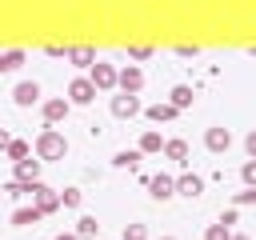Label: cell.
<instances>
[{
  "label": "cell",
  "instance_id": "1",
  "mask_svg": "<svg viewBox=\"0 0 256 240\" xmlns=\"http://www.w3.org/2000/svg\"><path fill=\"white\" fill-rule=\"evenodd\" d=\"M36 144V156L48 164V160H64L68 156V140H64V132L56 128V124H48V128H40V136L32 140Z\"/></svg>",
  "mask_w": 256,
  "mask_h": 240
},
{
  "label": "cell",
  "instance_id": "2",
  "mask_svg": "<svg viewBox=\"0 0 256 240\" xmlns=\"http://www.w3.org/2000/svg\"><path fill=\"white\" fill-rule=\"evenodd\" d=\"M40 168H44V160H40V156H36V160H32V156H28V160H16V168H12V180H16L24 192H32V188L40 184Z\"/></svg>",
  "mask_w": 256,
  "mask_h": 240
},
{
  "label": "cell",
  "instance_id": "3",
  "mask_svg": "<svg viewBox=\"0 0 256 240\" xmlns=\"http://www.w3.org/2000/svg\"><path fill=\"white\" fill-rule=\"evenodd\" d=\"M88 76H92V84H96L100 92H116V88H120V68H116V64L96 60V64L88 68Z\"/></svg>",
  "mask_w": 256,
  "mask_h": 240
},
{
  "label": "cell",
  "instance_id": "4",
  "mask_svg": "<svg viewBox=\"0 0 256 240\" xmlns=\"http://www.w3.org/2000/svg\"><path fill=\"white\" fill-rule=\"evenodd\" d=\"M96 92H100V88L92 84V76H76V80L68 84V100H72L76 108H88V104L96 100Z\"/></svg>",
  "mask_w": 256,
  "mask_h": 240
},
{
  "label": "cell",
  "instance_id": "5",
  "mask_svg": "<svg viewBox=\"0 0 256 240\" xmlns=\"http://www.w3.org/2000/svg\"><path fill=\"white\" fill-rule=\"evenodd\" d=\"M108 108H112V116H116V120H132V116H140V112H144V108H140V96H132V92H116Z\"/></svg>",
  "mask_w": 256,
  "mask_h": 240
},
{
  "label": "cell",
  "instance_id": "6",
  "mask_svg": "<svg viewBox=\"0 0 256 240\" xmlns=\"http://www.w3.org/2000/svg\"><path fill=\"white\" fill-rule=\"evenodd\" d=\"M144 184H148V196H152V200H160V204L176 196V176H168V172H156V176H148Z\"/></svg>",
  "mask_w": 256,
  "mask_h": 240
},
{
  "label": "cell",
  "instance_id": "7",
  "mask_svg": "<svg viewBox=\"0 0 256 240\" xmlns=\"http://www.w3.org/2000/svg\"><path fill=\"white\" fill-rule=\"evenodd\" d=\"M204 148H208V152H216V156H220V152H228V148H232V132H228L224 124L204 128Z\"/></svg>",
  "mask_w": 256,
  "mask_h": 240
},
{
  "label": "cell",
  "instance_id": "8",
  "mask_svg": "<svg viewBox=\"0 0 256 240\" xmlns=\"http://www.w3.org/2000/svg\"><path fill=\"white\" fill-rule=\"evenodd\" d=\"M68 108H72V100H68V96H52V100H44V104H40V116H44V124H60V120L68 116Z\"/></svg>",
  "mask_w": 256,
  "mask_h": 240
},
{
  "label": "cell",
  "instance_id": "9",
  "mask_svg": "<svg viewBox=\"0 0 256 240\" xmlns=\"http://www.w3.org/2000/svg\"><path fill=\"white\" fill-rule=\"evenodd\" d=\"M140 88H144V72H140V64H124V68H120V88H116V92H132V96H140Z\"/></svg>",
  "mask_w": 256,
  "mask_h": 240
},
{
  "label": "cell",
  "instance_id": "10",
  "mask_svg": "<svg viewBox=\"0 0 256 240\" xmlns=\"http://www.w3.org/2000/svg\"><path fill=\"white\" fill-rule=\"evenodd\" d=\"M32 204H40L44 212H56V208H64V196L52 192L48 184H36V188H32Z\"/></svg>",
  "mask_w": 256,
  "mask_h": 240
},
{
  "label": "cell",
  "instance_id": "11",
  "mask_svg": "<svg viewBox=\"0 0 256 240\" xmlns=\"http://www.w3.org/2000/svg\"><path fill=\"white\" fill-rule=\"evenodd\" d=\"M144 116H148L152 124H168V120H176V116H180V108H176L172 100H160V104H148V108H144Z\"/></svg>",
  "mask_w": 256,
  "mask_h": 240
},
{
  "label": "cell",
  "instance_id": "12",
  "mask_svg": "<svg viewBox=\"0 0 256 240\" xmlns=\"http://www.w3.org/2000/svg\"><path fill=\"white\" fill-rule=\"evenodd\" d=\"M204 192V176H196V172H184V176H176V196H188V200H196Z\"/></svg>",
  "mask_w": 256,
  "mask_h": 240
},
{
  "label": "cell",
  "instance_id": "13",
  "mask_svg": "<svg viewBox=\"0 0 256 240\" xmlns=\"http://www.w3.org/2000/svg\"><path fill=\"white\" fill-rule=\"evenodd\" d=\"M12 100H16L20 108H32V104H40V84H36V80H24V84H16Z\"/></svg>",
  "mask_w": 256,
  "mask_h": 240
},
{
  "label": "cell",
  "instance_id": "14",
  "mask_svg": "<svg viewBox=\"0 0 256 240\" xmlns=\"http://www.w3.org/2000/svg\"><path fill=\"white\" fill-rule=\"evenodd\" d=\"M48 212L40 208V204H28V208H16L12 212V228H28V224H40Z\"/></svg>",
  "mask_w": 256,
  "mask_h": 240
},
{
  "label": "cell",
  "instance_id": "15",
  "mask_svg": "<svg viewBox=\"0 0 256 240\" xmlns=\"http://www.w3.org/2000/svg\"><path fill=\"white\" fill-rule=\"evenodd\" d=\"M164 144H168V140H164V136H160L156 128H144V132H140V144H136V148H140L144 156H156V152H164Z\"/></svg>",
  "mask_w": 256,
  "mask_h": 240
},
{
  "label": "cell",
  "instance_id": "16",
  "mask_svg": "<svg viewBox=\"0 0 256 240\" xmlns=\"http://www.w3.org/2000/svg\"><path fill=\"white\" fill-rule=\"evenodd\" d=\"M4 148H8V160L16 164V160H28L32 152H36V144H28V140H20V136H4Z\"/></svg>",
  "mask_w": 256,
  "mask_h": 240
},
{
  "label": "cell",
  "instance_id": "17",
  "mask_svg": "<svg viewBox=\"0 0 256 240\" xmlns=\"http://www.w3.org/2000/svg\"><path fill=\"white\" fill-rule=\"evenodd\" d=\"M140 160H144V152H140V148H124V152H116V156H112V164H116V168H128V172H132V168H140Z\"/></svg>",
  "mask_w": 256,
  "mask_h": 240
},
{
  "label": "cell",
  "instance_id": "18",
  "mask_svg": "<svg viewBox=\"0 0 256 240\" xmlns=\"http://www.w3.org/2000/svg\"><path fill=\"white\" fill-rule=\"evenodd\" d=\"M64 60H72L76 68H92V64H96V52H92V48H68Z\"/></svg>",
  "mask_w": 256,
  "mask_h": 240
},
{
  "label": "cell",
  "instance_id": "19",
  "mask_svg": "<svg viewBox=\"0 0 256 240\" xmlns=\"http://www.w3.org/2000/svg\"><path fill=\"white\" fill-rule=\"evenodd\" d=\"M24 64V48H8V52H0V72H16Z\"/></svg>",
  "mask_w": 256,
  "mask_h": 240
},
{
  "label": "cell",
  "instance_id": "20",
  "mask_svg": "<svg viewBox=\"0 0 256 240\" xmlns=\"http://www.w3.org/2000/svg\"><path fill=\"white\" fill-rule=\"evenodd\" d=\"M168 100H172V104L184 112V108H192V100H196V96H192V88H188V84H176V88L168 92Z\"/></svg>",
  "mask_w": 256,
  "mask_h": 240
},
{
  "label": "cell",
  "instance_id": "21",
  "mask_svg": "<svg viewBox=\"0 0 256 240\" xmlns=\"http://www.w3.org/2000/svg\"><path fill=\"white\" fill-rule=\"evenodd\" d=\"M164 156L176 160V164H184V160H188V144H184V140H168V144H164Z\"/></svg>",
  "mask_w": 256,
  "mask_h": 240
},
{
  "label": "cell",
  "instance_id": "22",
  "mask_svg": "<svg viewBox=\"0 0 256 240\" xmlns=\"http://www.w3.org/2000/svg\"><path fill=\"white\" fill-rule=\"evenodd\" d=\"M96 232H100V224H96V216H80V220H76V236H80V240H92Z\"/></svg>",
  "mask_w": 256,
  "mask_h": 240
},
{
  "label": "cell",
  "instance_id": "23",
  "mask_svg": "<svg viewBox=\"0 0 256 240\" xmlns=\"http://www.w3.org/2000/svg\"><path fill=\"white\" fill-rule=\"evenodd\" d=\"M204 240H232V228H228L224 220H216V224L204 228Z\"/></svg>",
  "mask_w": 256,
  "mask_h": 240
},
{
  "label": "cell",
  "instance_id": "24",
  "mask_svg": "<svg viewBox=\"0 0 256 240\" xmlns=\"http://www.w3.org/2000/svg\"><path fill=\"white\" fill-rule=\"evenodd\" d=\"M232 204H236V208L256 204V184H244V192H236V196H232Z\"/></svg>",
  "mask_w": 256,
  "mask_h": 240
},
{
  "label": "cell",
  "instance_id": "25",
  "mask_svg": "<svg viewBox=\"0 0 256 240\" xmlns=\"http://www.w3.org/2000/svg\"><path fill=\"white\" fill-rule=\"evenodd\" d=\"M60 196H64V208H80V204H84V192H80V188H64Z\"/></svg>",
  "mask_w": 256,
  "mask_h": 240
},
{
  "label": "cell",
  "instance_id": "26",
  "mask_svg": "<svg viewBox=\"0 0 256 240\" xmlns=\"http://www.w3.org/2000/svg\"><path fill=\"white\" fill-rule=\"evenodd\" d=\"M240 180H244V184H256V156H248V160L240 164Z\"/></svg>",
  "mask_w": 256,
  "mask_h": 240
},
{
  "label": "cell",
  "instance_id": "27",
  "mask_svg": "<svg viewBox=\"0 0 256 240\" xmlns=\"http://www.w3.org/2000/svg\"><path fill=\"white\" fill-rule=\"evenodd\" d=\"M124 240H148V228L144 224H128L124 228Z\"/></svg>",
  "mask_w": 256,
  "mask_h": 240
},
{
  "label": "cell",
  "instance_id": "28",
  "mask_svg": "<svg viewBox=\"0 0 256 240\" xmlns=\"http://www.w3.org/2000/svg\"><path fill=\"white\" fill-rule=\"evenodd\" d=\"M128 56H132V60H148V56H152V48H148V44H132V48H128Z\"/></svg>",
  "mask_w": 256,
  "mask_h": 240
},
{
  "label": "cell",
  "instance_id": "29",
  "mask_svg": "<svg viewBox=\"0 0 256 240\" xmlns=\"http://www.w3.org/2000/svg\"><path fill=\"white\" fill-rule=\"evenodd\" d=\"M244 152H248V156H256V128L244 136Z\"/></svg>",
  "mask_w": 256,
  "mask_h": 240
},
{
  "label": "cell",
  "instance_id": "30",
  "mask_svg": "<svg viewBox=\"0 0 256 240\" xmlns=\"http://www.w3.org/2000/svg\"><path fill=\"white\" fill-rule=\"evenodd\" d=\"M56 240H80V236H76V232H60Z\"/></svg>",
  "mask_w": 256,
  "mask_h": 240
},
{
  "label": "cell",
  "instance_id": "31",
  "mask_svg": "<svg viewBox=\"0 0 256 240\" xmlns=\"http://www.w3.org/2000/svg\"><path fill=\"white\" fill-rule=\"evenodd\" d=\"M232 240H252V236H244V232H232Z\"/></svg>",
  "mask_w": 256,
  "mask_h": 240
},
{
  "label": "cell",
  "instance_id": "32",
  "mask_svg": "<svg viewBox=\"0 0 256 240\" xmlns=\"http://www.w3.org/2000/svg\"><path fill=\"white\" fill-rule=\"evenodd\" d=\"M160 240H176V236H160Z\"/></svg>",
  "mask_w": 256,
  "mask_h": 240
}]
</instances>
